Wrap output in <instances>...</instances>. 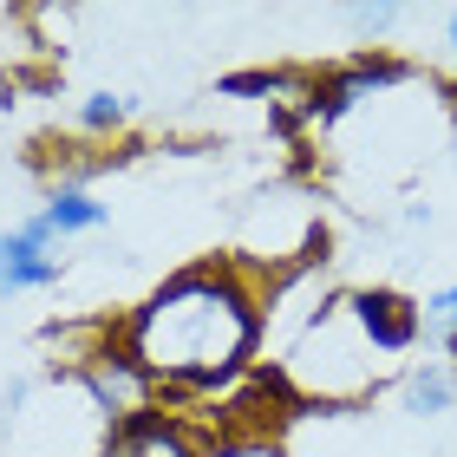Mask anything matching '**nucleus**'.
I'll return each mask as SVG.
<instances>
[{
  "label": "nucleus",
  "instance_id": "10",
  "mask_svg": "<svg viewBox=\"0 0 457 457\" xmlns=\"http://www.w3.org/2000/svg\"><path fill=\"white\" fill-rule=\"evenodd\" d=\"M131 118H137L131 92H86L72 112V131L79 137H118V131H131Z\"/></svg>",
  "mask_w": 457,
  "mask_h": 457
},
{
  "label": "nucleus",
  "instance_id": "9",
  "mask_svg": "<svg viewBox=\"0 0 457 457\" xmlns=\"http://www.w3.org/2000/svg\"><path fill=\"white\" fill-rule=\"evenodd\" d=\"M39 222L53 228V242H66V236H92V228H105V203H98L92 190H72V183H53L46 190V203L33 210Z\"/></svg>",
  "mask_w": 457,
  "mask_h": 457
},
{
  "label": "nucleus",
  "instance_id": "4",
  "mask_svg": "<svg viewBox=\"0 0 457 457\" xmlns=\"http://www.w3.org/2000/svg\"><path fill=\"white\" fill-rule=\"evenodd\" d=\"M72 386L98 405V419H105L112 431H118V425H131V419H144V411H157V399H163L157 379L131 360V346H124V340H112V346L98 353V360L79 372Z\"/></svg>",
  "mask_w": 457,
  "mask_h": 457
},
{
  "label": "nucleus",
  "instance_id": "14",
  "mask_svg": "<svg viewBox=\"0 0 457 457\" xmlns=\"http://www.w3.org/2000/svg\"><path fill=\"white\" fill-rule=\"evenodd\" d=\"M445 53H451V72H457V7L445 13Z\"/></svg>",
  "mask_w": 457,
  "mask_h": 457
},
{
  "label": "nucleus",
  "instance_id": "7",
  "mask_svg": "<svg viewBox=\"0 0 457 457\" xmlns=\"http://www.w3.org/2000/svg\"><path fill=\"white\" fill-rule=\"evenodd\" d=\"M105 457H196L190 431H183V419H170V411H144V419L118 425Z\"/></svg>",
  "mask_w": 457,
  "mask_h": 457
},
{
  "label": "nucleus",
  "instance_id": "1",
  "mask_svg": "<svg viewBox=\"0 0 457 457\" xmlns=\"http://www.w3.org/2000/svg\"><path fill=\"white\" fill-rule=\"evenodd\" d=\"M262 301H268V287L242 262H196V268L163 275L124 314L118 340L157 379V392L216 399L242 372H255Z\"/></svg>",
  "mask_w": 457,
  "mask_h": 457
},
{
  "label": "nucleus",
  "instance_id": "8",
  "mask_svg": "<svg viewBox=\"0 0 457 457\" xmlns=\"http://www.w3.org/2000/svg\"><path fill=\"white\" fill-rule=\"evenodd\" d=\"M399 405L411 419H445V411H457V366L451 360H419L399 379Z\"/></svg>",
  "mask_w": 457,
  "mask_h": 457
},
{
  "label": "nucleus",
  "instance_id": "2",
  "mask_svg": "<svg viewBox=\"0 0 457 457\" xmlns=\"http://www.w3.org/2000/svg\"><path fill=\"white\" fill-rule=\"evenodd\" d=\"M281 386L295 392V405H320V411H346L366 405L379 392V353L360 340V327L346 314V295H327L320 314H307L281 346Z\"/></svg>",
  "mask_w": 457,
  "mask_h": 457
},
{
  "label": "nucleus",
  "instance_id": "12",
  "mask_svg": "<svg viewBox=\"0 0 457 457\" xmlns=\"http://www.w3.org/2000/svg\"><path fill=\"white\" fill-rule=\"evenodd\" d=\"M399 20H405V7H346V27L360 39H386Z\"/></svg>",
  "mask_w": 457,
  "mask_h": 457
},
{
  "label": "nucleus",
  "instance_id": "5",
  "mask_svg": "<svg viewBox=\"0 0 457 457\" xmlns=\"http://www.w3.org/2000/svg\"><path fill=\"white\" fill-rule=\"evenodd\" d=\"M346 314H353L360 340L379 353V360H399V353H411V346L425 340L419 301H405L399 287H353V295H346Z\"/></svg>",
  "mask_w": 457,
  "mask_h": 457
},
{
  "label": "nucleus",
  "instance_id": "13",
  "mask_svg": "<svg viewBox=\"0 0 457 457\" xmlns=\"http://www.w3.org/2000/svg\"><path fill=\"white\" fill-rule=\"evenodd\" d=\"M13 105H20V79H13L7 66H0V118H7Z\"/></svg>",
  "mask_w": 457,
  "mask_h": 457
},
{
  "label": "nucleus",
  "instance_id": "6",
  "mask_svg": "<svg viewBox=\"0 0 457 457\" xmlns=\"http://www.w3.org/2000/svg\"><path fill=\"white\" fill-rule=\"evenodd\" d=\"M59 275H66V262H59V242L39 216L13 222L7 236H0V295H39V287H53Z\"/></svg>",
  "mask_w": 457,
  "mask_h": 457
},
{
  "label": "nucleus",
  "instance_id": "3",
  "mask_svg": "<svg viewBox=\"0 0 457 457\" xmlns=\"http://www.w3.org/2000/svg\"><path fill=\"white\" fill-rule=\"evenodd\" d=\"M411 79H419V66H405L399 53L360 46L346 66L314 72V98L301 105V131H334L353 105H366V98H379V92H399V86H411Z\"/></svg>",
  "mask_w": 457,
  "mask_h": 457
},
{
  "label": "nucleus",
  "instance_id": "11",
  "mask_svg": "<svg viewBox=\"0 0 457 457\" xmlns=\"http://www.w3.org/2000/svg\"><path fill=\"white\" fill-rule=\"evenodd\" d=\"M419 314H425V334H431V340H438V334H451V327H457V281L431 287V295L419 301Z\"/></svg>",
  "mask_w": 457,
  "mask_h": 457
}]
</instances>
